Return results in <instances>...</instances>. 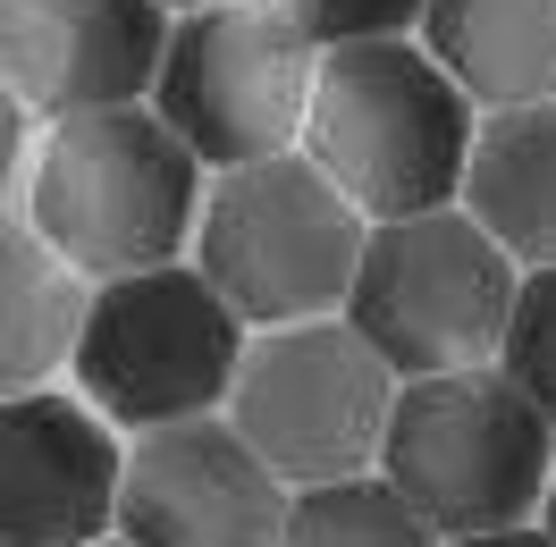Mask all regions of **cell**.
Returning a JSON list of instances; mask_svg holds the SVG:
<instances>
[{"mask_svg":"<svg viewBox=\"0 0 556 547\" xmlns=\"http://www.w3.org/2000/svg\"><path fill=\"white\" fill-rule=\"evenodd\" d=\"M481 110L414 35L320 51L304 161H313L363 219H421L464 203Z\"/></svg>","mask_w":556,"mask_h":547,"instance_id":"obj_1","label":"cell"},{"mask_svg":"<svg viewBox=\"0 0 556 547\" xmlns=\"http://www.w3.org/2000/svg\"><path fill=\"white\" fill-rule=\"evenodd\" d=\"M203 219V161L161 127L152 102L60 118L35 169V228L76 278L161 270L194 244Z\"/></svg>","mask_w":556,"mask_h":547,"instance_id":"obj_2","label":"cell"},{"mask_svg":"<svg viewBox=\"0 0 556 547\" xmlns=\"http://www.w3.org/2000/svg\"><path fill=\"white\" fill-rule=\"evenodd\" d=\"M548 472H556V421L497 362L396 387L380 480L430 522V539L531 522L548 497Z\"/></svg>","mask_w":556,"mask_h":547,"instance_id":"obj_3","label":"cell"},{"mask_svg":"<svg viewBox=\"0 0 556 547\" xmlns=\"http://www.w3.org/2000/svg\"><path fill=\"white\" fill-rule=\"evenodd\" d=\"M363 237L371 219L304 152H270L211 177L194 219V270L228 295L244 329H295V320L346 311Z\"/></svg>","mask_w":556,"mask_h":547,"instance_id":"obj_4","label":"cell"},{"mask_svg":"<svg viewBox=\"0 0 556 547\" xmlns=\"http://www.w3.org/2000/svg\"><path fill=\"white\" fill-rule=\"evenodd\" d=\"M68 362H76V396L143 438L169 421L228 412V387L244 362V320L194 262H161V270L102 278L85 295Z\"/></svg>","mask_w":556,"mask_h":547,"instance_id":"obj_5","label":"cell"},{"mask_svg":"<svg viewBox=\"0 0 556 547\" xmlns=\"http://www.w3.org/2000/svg\"><path fill=\"white\" fill-rule=\"evenodd\" d=\"M515 287H522L515 253L472 211L447 203L421 219H371L346 287V320L396 379L481 371L506 345Z\"/></svg>","mask_w":556,"mask_h":547,"instance_id":"obj_6","label":"cell"},{"mask_svg":"<svg viewBox=\"0 0 556 547\" xmlns=\"http://www.w3.org/2000/svg\"><path fill=\"white\" fill-rule=\"evenodd\" d=\"M396 387L405 379L354 338L346 311H329V320H295V329L244 338L228 421L287 488H320V480L380 472Z\"/></svg>","mask_w":556,"mask_h":547,"instance_id":"obj_7","label":"cell"},{"mask_svg":"<svg viewBox=\"0 0 556 547\" xmlns=\"http://www.w3.org/2000/svg\"><path fill=\"white\" fill-rule=\"evenodd\" d=\"M313 68L320 51L287 17L278 0H211L169 17V51L152 76V110L211 177L295 152L304 110H313Z\"/></svg>","mask_w":556,"mask_h":547,"instance_id":"obj_8","label":"cell"},{"mask_svg":"<svg viewBox=\"0 0 556 547\" xmlns=\"http://www.w3.org/2000/svg\"><path fill=\"white\" fill-rule=\"evenodd\" d=\"M287 480L237 438L228 412L169 421L127 446L118 472V539L127 547H278Z\"/></svg>","mask_w":556,"mask_h":547,"instance_id":"obj_9","label":"cell"},{"mask_svg":"<svg viewBox=\"0 0 556 547\" xmlns=\"http://www.w3.org/2000/svg\"><path fill=\"white\" fill-rule=\"evenodd\" d=\"M169 51L161 0H0V76L26 118H85V110L152 102Z\"/></svg>","mask_w":556,"mask_h":547,"instance_id":"obj_10","label":"cell"},{"mask_svg":"<svg viewBox=\"0 0 556 547\" xmlns=\"http://www.w3.org/2000/svg\"><path fill=\"white\" fill-rule=\"evenodd\" d=\"M127 446L85 396H0V547H85L118 522Z\"/></svg>","mask_w":556,"mask_h":547,"instance_id":"obj_11","label":"cell"},{"mask_svg":"<svg viewBox=\"0 0 556 547\" xmlns=\"http://www.w3.org/2000/svg\"><path fill=\"white\" fill-rule=\"evenodd\" d=\"M421 51L472 110H522L556 93V0H430Z\"/></svg>","mask_w":556,"mask_h":547,"instance_id":"obj_12","label":"cell"},{"mask_svg":"<svg viewBox=\"0 0 556 547\" xmlns=\"http://www.w3.org/2000/svg\"><path fill=\"white\" fill-rule=\"evenodd\" d=\"M464 211L515 253V270L556 262V93L481 118L472 169H464Z\"/></svg>","mask_w":556,"mask_h":547,"instance_id":"obj_13","label":"cell"},{"mask_svg":"<svg viewBox=\"0 0 556 547\" xmlns=\"http://www.w3.org/2000/svg\"><path fill=\"white\" fill-rule=\"evenodd\" d=\"M76 320H85L76 270L42 244L35 219L0 211V396H26L68 362Z\"/></svg>","mask_w":556,"mask_h":547,"instance_id":"obj_14","label":"cell"},{"mask_svg":"<svg viewBox=\"0 0 556 547\" xmlns=\"http://www.w3.org/2000/svg\"><path fill=\"white\" fill-rule=\"evenodd\" d=\"M278 547H439V539L380 472H354V480L295 488L287 522H278Z\"/></svg>","mask_w":556,"mask_h":547,"instance_id":"obj_15","label":"cell"},{"mask_svg":"<svg viewBox=\"0 0 556 547\" xmlns=\"http://www.w3.org/2000/svg\"><path fill=\"white\" fill-rule=\"evenodd\" d=\"M497 371L556 421V262L548 270H522L515 311H506V345H497Z\"/></svg>","mask_w":556,"mask_h":547,"instance_id":"obj_16","label":"cell"},{"mask_svg":"<svg viewBox=\"0 0 556 547\" xmlns=\"http://www.w3.org/2000/svg\"><path fill=\"white\" fill-rule=\"evenodd\" d=\"M421 9L430 0H278V17L313 51H346V42H396L421 35Z\"/></svg>","mask_w":556,"mask_h":547,"instance_id":"obj_17","label":"cell"},{"mask_svg":"<svg viewBox=\"0 0 556 547\" xmlns=\"http://www.w3.org/2000/svg\"><path fill=\"white\" fill-rule=\"evenodd\" d=\"M17 152H26V102H17V93H9V76H0V194H9Z\"/></svg>","mask_w":556,"mask_h":547,"instance_id":"obj_18","label":"cell"},{"mask_svg":"<svg viewBox=\"0 0 556 547\" xmlns=\"http://www.w3.org/2000/svg\"><path fill=\"white\" fill-rule=\"evenodd\" d=\"M439 547H556L548 522H506V531H472V539H439Z\"/></svg>","mask_w":556,"mask_h":547,"instance_id":"obj_19","label":"cell"},{"mask_svg":"<svg viewBox=\"0 0 556 547\" xmlns=\"http://www.w3.org/2000/svg\"><path fill=\"white\" fill-rule=\"evenodd\" d=\"M540 522L556 531V472H548V497H540Z\"/></svg>","mask_w":556,"mask_h":547,"instance_id":"obj_20","label":"cell"},{"mask_svg":"<svg viewBox=\"0 0 556 547\" xmlns=\"http://www.w3.org/2000/svg\"><path fill=\"white\" fill-rule=\"evenodd\" d=\"M161 9H211V0H161Z\"/></svg>","mask_w":556,"mask_h":547,"instance_id":"obj_21","label":"cell"},{"mask_svg":"<svg viewBox=\"0 0 556 547\" xmlns=\"http://www.w3.org/2000/svg\"><path fill=\"white\" fill-rule=\"evenodd\" d=\"M85 547H127V539H118V531H110V539H85Z\"/></svg>","mask_w":556,"mask_h":547,"instance_id":"obj_22","label":"cell"}]
</instances>
